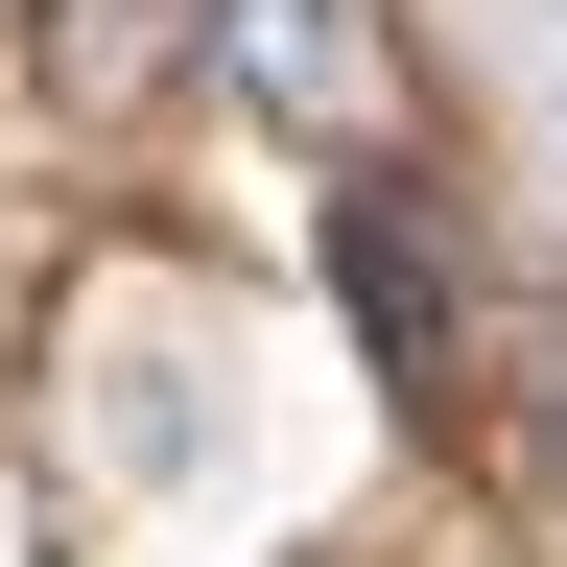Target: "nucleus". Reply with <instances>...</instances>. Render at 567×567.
Segmentation results:
<instances>
[{"mask_svg":"<svg viewBox=\"0 0 567 567\" xmlns=\"http://www.w3.org/2000/svg\"><path fill=\"white\" fill-rule=\"evenodd\" d=\"M213 71L284 95V118H331V95H354V0H213Z\"/></svg>","mask_w":567,"mask_h":567,"instance_id":"1","label":"nucleus"}]
</instances>
